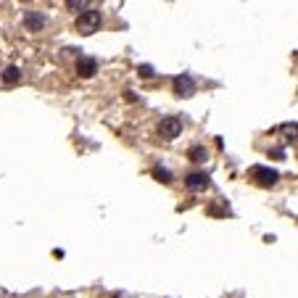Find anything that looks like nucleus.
Segmentation results:
<instances>
[{"mask_svg":"<svg viewBox=\"0 0 298 298\" xmlns=\"http://www.w3.org/2000/svg\"><path fill=\"white\" fill-rule=\"evenodd\" d=\"M69 8H90V3H85V0H69Z\"/></svg>","mask_w":298,"mask_h":298,"instance_id":"nucleus-11","label":"nucleus"},{"mask_svg":"<svg viewBox=\"0 0 298 298\" xmlns=\"http://www.w3.org/2000/svg\"><path fill=\"white\" fill-rule=\"evenodd\" d=\"M185 185H187V190H193V193H198V190H206V187H209V174H203V172L190 174V177L185 180Z\"/></svg>","mask_w":298,"mask_h":298,"instance_id":"nucleus-4","label":"nucleus"},{"mask_svg":"<svg viewBox=\"0 0 298 298\" xmlns=\"http://www.w3.org/2000/svg\"><path fill=\"white\" fill-rule=\"evenodd\" d=\"M19 79H21V72H19L16 66H8V69L3 72V82H5V85H16Z\"/></svg>","mask_w":298,"mask_h":298,"instance_id":"nucleus-8","label":"nucleus"},{"mask_svg":"<svg viewBox=\"0 0 298 298\" xmlns=\"http://www.w3.org/2000/svg\"><path fill=\"white\" fill-rule=\"evenodd\" d=\"M77 72H79V77H95L98 61L95 58H79L77 61Z\"/></svg>","mask_w":298,"mask_h":298,"instance_id":"nucleus-6","label":"nucleus"},{"mask_svg":"<svg viewBox=\"0 0 298 298\" xmlns=\"http://www.w3.org/2000/svg\"><path fill=\"white\" fill-rule=\"evenodd\" d=\"M153 174H156V180H158V182H172V172L161 169V166H156V169H153Z\"/></svg>","mask_w":298,"mask_h":298,"instance_id":"nucleus-10","label":"nucleus"},{"mask_svg":"<svg viewBox=\"0 0 298 298\" xmlns=\"http://www.w3.org/2000/svg\"><path fill=\"white\" fill-rule=\"evenodd\" d=\"M182 132V119L180 116H166L161 124H158V135L164 137V140H174V137H180Z\"/></svg>","mask_w":298,"mask_h":298,"instance_id":"nucleus-2","label":"nucleus"},{"mask_svg":"<svg viewBox=\"0 0 298 298\" xmlns=\"http://www.w3.org/2000/svg\"><path fill=\"white\" fill-rule=\"evenodd\" d=\"M251 174L261 182V185H274L277 182V172H272V169H264V166H254L251 169Z\"/></svg>","mask_w":298,"mask_h":298,"instance_id":"nucleus-5","label":"nucleus"},{"mask_svg":"<svg viewBox=\"0 0 298 298\" xmlns=\"http://www.w3.org/2000/svg\"><path fill=\"white\" fill-rule=\"evenodd\" d=\"M24 24H27V29L37 32V29H42V27H45V16H42V13H35V11H27Z\"/></svg>","mask_w":298,"mask_h":298,"instance_id":"nucleus-7","label":"nucleus"},{"mask_svg":"<svg viewBox=\"0 0 298 298\" xmlns=\"http://www.w3.org/2000/svg\"><path fill=\"white\" fill-rule=\"evenodd\" d=\"M140 77H153V69H150V66H140Z\"/></svg>","mask_w":298,"mask_h":298,"instance_id":"nucleus-12","label":"nucleus"},{"mask_svg":"<svg viewBox=\"0 0 298 298\" xmlns=\"http://www.w3.org/2000/svg\"><path fill=\"white\" fill-rule=\"evenodd\" d=\"M206 158H209V153H206L203 145H193V148H190V161L201 164V161H206Z\"/></svg>","mask_w":298,"mask_h":298,"instance_id":"nucleus-9","label":"nucleus"},{"mask_svg":"<svg viewBox=\"0 0 298 298\" xmlns=\"http://www.w3.org/2000/svg\"><path fill=\"white\" fill-rule=\"evenodd\" d=\"M77 29H79L82 35H95L98 29H101V11L90 8V11H85V13H79Z\"/></svg>","mask_w":298,"mask_h":298,"instance_id":"nucleus-1","label":"nucleus"},{"mask_svg":"<svg viewBox=\"0 0 298 298\" xmlns=\"http://www.w3.org/2000/svg\"><path fill=\"white\" fill-rule=\"evenodd\" d=\"M174 93H177L180 98H190L195 93V82L190 74H180L177 79H174Z\"/></svg>","mask_w":298,"mask_h":298,"instance_id":"nucleus-3","label":"nucleus"}]
</instances>
